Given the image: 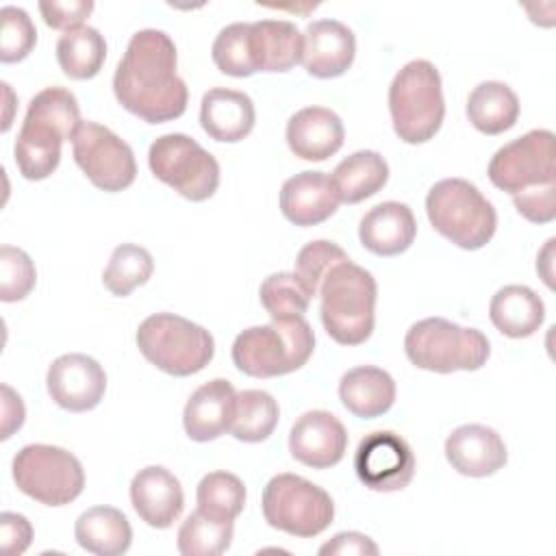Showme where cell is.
<instances>
[{
  "instance_id": "5",
  "label": "cell",
  "mask_w": 556,
  "mask_h": 556,
  "mask_svg": "<svg viewBox=\"0 0 556 556\" xmlns=\"http://www.w3.org/2000/svg\"><path fill=\"white\" fill-rule=\"evenodd\" d=\"M432 228L463 250H480L497 228L493 204L465 178H443L426 195Z\"/></svg>"
},
{
  "instance_id": "17",
  "label": "cell",
  "mask_w": 556,
  "mask_h": 556,
  "mask_svg": "<svg viewBox=\"0 0 556 556\" xmlns=\"http://www.w3.org/2000/svg\"><path fill=\"white\" fill-rule=\"evenodd\" d=\"M130 502L141 521L150 528H169L185 508V493L178 478L161 467L139 469L130 482Z\"/></svg>"
},
{
  "instance_id": "33",
  "label": "cell",
  "mask_w": 556,
  "mask_h": 556,
  "mask_svg": "<svg viewBox=\"0 0 556 556\" xmlns=\"http://www.w3.org/2000/svg\"><path fill=\"white\" fill-rule=\"evenodd\" d=\"M232 532V521H222L195 510L178 530V552L182 556H219L230 547Z\"/></svg>"
},
{
  "instance_id": "38",
  "label": "cell",
  "mask_w": 556,
  "mask_h": 556,
  "mask_svg": "<svg viewBox=\"0 0 556 556\" xmlns=\"http://www.w3.org/2000/svg\"><path fill=\"white\" fill-rule=\"evenodd\" d=\"M37 282V269L30 256L15 248L2 245L0 248V300L2 302H17L24 300Z\"/></svg>"
},
{
  "instance_id": "43",
  "label": "cell",
  "mask_w": 556,
  "mask_h": 556,
  "mask_svg": "<svg viewBox=\"0 0 556 556\" xmlns=\"http://www.w3.org/2000/svg\"><path fill=\"white\" fill-rule=\"evenodd\" d=\"M33 541V526L24 515L2 513L0 515V545L9 556H20Z\"/></svg>"
},
{
  "instance_id": "18",
  "label": "cell",
  "mask_w": 556,
  "mask_h": 556,
  "mask_svg": "<svg viewBox=\"0 0 556 556\" xmlns=\"http://www.w3.org/2000/svg\"><path fill=\"white\" fill-rule=\"evenodd\" d=\"M302 65L315 78H337L354 61L356 37L339 20H315L302 33Z\"/></svg>"
},
{
  "instance_id": "6",
  "label": "cell",
  "mask_w": 556,
  "mask_h": 556,
  "mask_svg": "<svg viewBox=\"0 0 556 556\" xmlns=\"http://www.w3.org/2000/svg\"><path fill=\"white\" fill-rule=\"evenodd\" d=\"M408 361L428 371H476L489 354V339L478 328H465L443 317H426L415 321L404 337Z\"/></svg>"
},
{
  "instance_id": "34",
  "label": "cell",
  "mask_w": 556,
  "mask_h": 556,
  "mask_svg": "<svg viewBox=\"0 0 556 556\" xmlns=\"http://www.w3.org/2000/svg\"><path fill=\"white\" fill-rule=\"evenodd\" d=\"M152 271L154 261L146 248L137 243H122L113 250L102 271V282L113 295L126 298L135 287L146 285Z\"/></svg>"
},
{
  "instance_id": "32",
  "label": "cell",
  "mask_w": 556,
  "mask_h": 556,
  "mask_svg": "<svg viewBox=\"0 0 556 556\" xmlns=\"http://www.w3.org/2000/svg\"><path fill=\"white\" fill-rule=\"evenodd\" d=\"M280 408L274 395L261 389H245L237 393V410L230 432L237 441L261 443L278 426Z\"/></svg>"
},
{
  "instance_id": "13",
  "label": "cell",
  "mask_w": 556,
  "mask_h": 556,
  "mask_svg": "<svg viewBox=\"0 0 556 556\" xmlns=\"http://www.w3.org/2000/svg\"><path fill=\"white\" fill-rule=\"evenodd\" d=\"M354 471L371 491H402L415 476V454L400 434L376 430L361 439L354 452Z\"/></svg>"
},
{
  "instance_id": "39",
  "label": "cell",
  "mask_w": 556,
  "mask_h": 556,
  "mask_svg": "<svg viewBox=\"0 0 556 556\" xmlns=\"http://www.w3.org/2000/svg\"><path fill=\"white\" fill-rule=\"evenodd\" d=\"M2 17V41H0V61L17 63L30 54L37 41V30L28 13L20 7L7 4L0 9Z\"/></svg>"
},
{
  "instance_id": "11",
  "label": "cell",
  "mask_w": 556,
  "mask_h": 556,
  "mask_svg": "<svg viewBox=\"0 0 556 556\" xmlns=\"http://www.w3.org/2000/svg\"><path fill=\"white\" fill-rule=\"evenodd\" d=\"M554 141V132L547 128H534L513 139L491 156L489 180L510 195L556 185Z\"/></svg>"
},
{
  "instance_id": "28",
  "label": "cell",
  "mask_w": 556,
  "mask_h": 556,
  "mask_svg": "<svg viewBox=\"0 0 556 556\" xmlns=\"http://www.w3.org/2000/svg\"><path fill=\"white\" fill-rule=\"evenodd\" d=\"M74 536L83 549L96 556H119L132 543V528L119 508L91 506L76 519Z\"/></svg>"
},
{
  "instance_id": "36",
  "label": "cell",
  "mask_w": 556,
  "mask_h": 556,
  "mask_svg": "<svg viewBox=\"0 0 556 556\" xmlns=\"http://www.w3.org/2000/svg\"><path fill=\"white\" fill-rule=\"evenodd\" d=\"M198 510L222 521H235L245 506V486L230 471H211L198 484Z\"/></svg>"
},
{
  "instance_id": "19",
  "label": "cell",
  "mask_w": 556,
  "mask_h": 556,
  "mask_svg": "<svg viewBox=\"0 0 556 556\" xmlns=\"http://www.w3.org/2000/svg\"><path fill=\"white\" fill-rule=\"evenodd\" d=\"M237 410V391L224 380L215 378L198 387L185 404L182 426L193 441H213L230 430Z\"/></svg>"
},
{
  "instance_id": "40",
  "label": "cell",
  "mask_w": 556,
  "mask_h": 556,
  "mask_svg": "<svg viewBox=\"0 0 556 556\" xmlns=\"http://www.w3.org/2000/svg\"><path fill=\"white\" fill-rule=\"evenodd\" d=\"M350 256L332 241L326 239H317L306 243L295 258V274L302 278V282L308 287V291L313 295H317L319 285L324 280V276L330 271V267H334L341 261H348Z\"/></svg>"
},
{
  "instance_id": "4",
  "label": "cell",
  "mask_w": 556,
  "mask_h": 556,
  "mask_svg": "<svg viewBox=\"0 0 556 556\" xmlns=\"http://www.w3.org/2000/svg\"><path fill=\"white\" fill-rule=\"evenodd\" d=\"M389 111L393 130L402 141H430L445 117V100L437 65L426 59H413L402 65L389 87Z\"/></svg>"
},
{
  "instance_id": "41",
  "label": "cell",
  "mask_w": 556,
  "mask_h": 556,
  "mask_svg": "<svg viewBox=\"0 0 556 556\" xmlns=\"http://www.w3.org/2000/svg\"><path fill=\"white\" fill-rule=\"evenodd\" d=\"M39 11L48 26L65 33L83 26L85 17H89V13L93 11V2L91 0H65V2L43 0L39 2Z\"/></svg>"
},
{
  "instance_id": "15",
  "label": "cell",
  "mask_w": 556,
  "mask_h": 556,
  "mask_svg": "<svg viewBox=\"0 0 556 556\" xmlns=\"http://www.w3.org/2000/svg\"><path fill=\"white\" fill-rule=\"evenodd\" d=\"M348 450V432L328 410H308L295 419L289 432L291 456L313 469L337 465Z\"/></svg>"
},
{
  "instance_id": "29",
  "label": "cell",
  "mask_w": 556,
  "mask_h": 556,
  "mask_svg": "<svg viewBox=\"0 0 556 556\" xmlns=\"http://www.w3.org/2000/svg\"><path fill=\"white\" fill-rule=\"evenodd\" d=\"M339 202L356 204L378 193L389 180V165L376 150H358L332 169Z\"/></svg>"
},
{
  "instance_id": "24",
  "label": "cell",
  "mask_w": 556,
  "mask_h": 556,
  "mask_svg": "<svg viewBox=\"0 0 556 556\" xmlns=\"http://www.w3.org/2000/svg\"><path fill=\"white\" fill-rule=\"evenodd\" d=\"M63 141L67 137L56 126L26 115L13 146L20 174L26 180L48 178L59 167Z\"/></svg>"
},
{
  "instance_id": "35",
  "label": "cell",
  "mask_w": 556,
  "mask_h": 556,
  "mask_svg": "<svg viewBox=\"0 0 556 556\" xmlns=\"http://www.w3.org/2000/svg\"><path fill=\"white\" fill-rule=\"evenodd\" d=\"M213 63L219 72L243 78L258 72L252 46V28L248 22H235L224 26L211 48Z\"/></svg>"
},
{
  "instance_id": "10",
  "label": "cell",
  "mask_w": 556,
  "mask_h": 556,
  "mask_svg": "<svg viewBox=\"0 0 556 556\" xmlns=\"http://www.w3.org/2000/svg\"><path fill=\"white\" fill-rule=\"evenodd\" d=\"M152 174L191 202L208 200L219 187V163L193 137L167 132L148 150Z\"/></svg>"
},
{
  "instance_id": "45",
  "label": "cell",
  "mask_w": 556,
  "mask_h": 556,
  "mask_svg": "<svg viewBox=\"0 0 556 556\" xmlns=\"http://www.w3.org/2000/svg\"><path fill=\"white\" fill-rule=\"evenodd\" d=\"M26 417L24 410V402L22 397L9 387L2 384V430H0V439H9L15 430L22 428Z\"/></svg>"
},
{
  "instance_id": "3",
  "label": "cell",
  "mask_w": 556,
  "mask_h": 556,
  "mask_svg": "<svg viewBox=\"0 0 556 556\" xmlns=\"http://www.w3.org/2000/svg\"><path fill=\"white\" fill-rule=\"evenodd\" d=\"M315 350V334L304 315L271 319L237 334L232 363L252 378H276L306 365Z\"/></svg>"
},
{
  "instance_id": "25",
  "label": "cell",
  "mask_w": 556,
  "mask_h": 556,
  "mask_svg": "<svg viewBox=\"0 0 556 556\" xmlns=\"http://www.w3.org/2000/svg\"><path fill=\"white\" fill-rule=\"evenodd\" d=\"M339 397L352 415L361 419H374L393 406L395 380L380 367L361 365L341 376Z\"/></svg>"
},
{
  "instance_id": "37",
  "label": "cell",
  "mask_w": 556,
  "mask_h": 556,
  "mask_svg": "<svg viewBox=\"0 0 556 556\" xmlns=\"http://www.w3.org/2000/svg\"><path fill=\"white\" fill-rule=\"evenodd\" d=\"M261 304L271 319L295 317L308 311L313 293L295 271H276L261 282Z\"/></svg>"
},
{
  "instance_id": "20",
  "label": "cell",
  "mask_w": 556,
  "mask_h": 556,
  "mask_svg": "<svg viewBox=\"0 0 556 556\" xmlns=\"http://www.w3.org/2000/svg\"><path fill=\"white\" fill-rule=\"evenodd\" d=\"M339 195L328 174L306 169L285 180L280 211L295 226H315L334 215Z\"/></svg>"
},
{
  "instance_id": "44",
  "label": "cell",
  "mask_w": 556,
  "mask_h": 556,
  "mask_svg": "<svg viewBox=\"0 0 556 556\" xmlns=\"http://www.w3.org/2000/svg\"><path fill=\"white\" fill-rule=\"evenodd\" d=\"M321 556H376L378 545L363 532H339L319 547Z\"/></svg>"
},
{
  "instance_id": "42",
  "label": "cell",
  "mask_w": 556,
  "mask_h": 556,
  "mask_svg": "<svg viewBox=\"0 0 556 556\" xmlns=\"http://www.w3.org/2000/svg\"><path fill=\"white\" fill-rule=\"evenodd\" d=\"M513 204L528 222L547 224L556 217V185L513 195Z\"/></svg>"
},
{
  "instance_id": "30",
  "label": "cell",
  "mask_w": 556,
  "mask_h": 556,
  "mask_svg": "<svg viewBox=\"0 0 556 556\" xmlns=\"http://www.w3.org/2000/svg\"><path fill=\"white\" fill-rule=\"evenodd\" d=\"M467 117L476 130L500 135L515 126L519 117L517 93L500 80H484L467 98Z\"/></svg>"
},
{
  "instance_id": "31",
  "label": "cell",
  "mask_w": 556,
  "mask_h": 556,
  "mask_svg": "<svg viewBox=\"0 0 556 556\" xmlns=\"http://www.w3.org/2000/svg\"><path fill=\"white\" fill-rule=\"evenodd\" d=\"M106 59V41L93 26L65 30L56 41V61L65 76L74 80L93 78Z\"/></svg>"
},
{
  "instance_id": "16",
  "label": "cell",
  "mask_w": 556,
  "mask_h": 556,
  "mask_svg": "<svg viewBox=\"0 0 556 556\" xmlns=\"http://www.w3.org/2000/svg\"><path fill=\"white\" fill-rule=\"evenodd\" d=\"M445 458L463 476L486 478L506 465L508 452L493 428L465 424L454 428L445 439Z\"/></svg>"
},
{
  "instance_id": "26",
  "label": "cell",
  "mask_w": 556,
  "mask_h": 556,
  "mask_svg": "<svg viewBox=\"0 0 556 556\" xmlns=\"http://www.w3.org/2000/svg\"><path fill=\"white\" fill-rule=\"evenodd\" d=\"M489 317L502 334L523 339L541 328L545 319V304L530 287L506 285L491 298Z\"/></svg>"
},
{
  "instance_id": "23",
  "label": "cell",
  "mask_w": 556,
  "mask_h": 556,
  "mask_svg": "<svg viewBox=\"0 0 556 556\" xmlns=\"http://www.w3.org/2000/svg\"><path fill=\"white\" fill-rule=\"evenodd\" d=\"M256 111L248 93L226 87H213L202 96L200 124L204 132L224 143H235L248 137L254 128Z\"/></svg>"
},
{
  "instance_id": "22",
  "label": "cell",
  "mask_w": 556,
  "mask_h": 556,
  "mask_svg": "<svg viewBox=\"0 0 556 556\" xmlns=\"http://www.w3.org/2000/svg\"><path fill=\"white\" fill-rule=\"evenodd\" d=\"M417 235V222L413 211L395 200L371 206L361 224L358 239L365 250L378 256H395L410 248Z\"/></svg>"
},
{
  "instance_id": "2",
  "label": "cell",
  "mask_w": 556,
  "mask_h": 556,
  "mask_svg": "<svg viewBox=\"0 0 556 556\" xmlns=\"http://www.w3.org/2000/svg\"><path fill=\"white\" fill-rule=\"evenodd\" d=\"M319 315L326 332L341 345H361L374 332L376 278L361 265L337 263L324 276L319 291Z\"/></svg>"
},
{
  "instance_id": "21",
  "label": "cell",
  "mask_w": 556,
  "mask_h": 556,
  "mask_svg": "<svg viewBox=\"0 0 556 556\" xmlns=\"http://www.w3.org/2000/svg\"><path fill=\"white\" fill-rule=\"evenodd\" d=\"M341 117L326 106H304L287 122L289 150L304 161H326L343 146Z\"/></svg>"
},
{
  "instance_id": "14",
  "label": "cell",
  "mask_w": 556,
  "mask_h": 556,
  "mask_svg": "<svg viewBox=\"0 0 556 556\" xmlns=\"http://www.w3.org/2000/svg\"><path fill=\"white\" fill-rule=\"evenodd\" d=\"M50 397L70 413L96 408L106 391V374L102 365L80 352L63 354L52 361L46 376Z\"/></svg>"
},
{
  "instance_id": "1",
  "label": "cell",
  "mask_w": 556,
  "mask_h": 556,
  "mask_svg": "<svg viewBox=\"0 0 556 556\" xmlns=\"http://www.w3.org/2000/svg\"><path fill=\"white\" fill-rule=\"evenodd\" d=\"M176 46L165 30H137L113 74L117 102L148 124H163L180 117L189 91L176 72Z\"/></svg>"
},
{
  "instance_id": "12",
  "label": "cell",
  "mask_w": 556,
  "mask_h": 556,
  "mask_svg": "<svg viewBox=\"0 0 556 556\" xmlns=\"http://www.w3.org/2000/svg\"><path fill=\"white\" fill-rule=\"evenodd\" d=\"M72 152L83 174L102 191L115 193L135 182L132 148L98 122H80L72 137Z\"/></svg>"
},
{
  "instance_id": "9",
  "label": "cell",
  "mask_w": 556,
  "mask_h": 556,
  "mask_svg": "<svg viewBox=\"0 0 556 556\" xmlns=\"http://www.w3.org/2000/svg\"><path fill=\"white\" fill-rule=\"evenodd\" d=\"M13 480L17 489L46 506H65L85 489L80 460L56 445L30 443L13 456Z\"/></svg>"
},
{
  "instance_id": "7",
  "label": "cell",
  "mask_w": 556,
  "mask_h": 556,
  "mask_svg": "<svg viewBox=\"0 0 556 556\" xmlns=\"http://www.w3.org/2000/svg\"><path fill=\"white\" fill-rule=\"evenodd\" d=\"M137 348L161 371L178 378L202 371L215 354L211 332L174 313L146 317L137 328Z\"/></svg>"
},
{
  "instance_id": "27",
  "label": "cell",
  "mask_w": 556,
  "mask_h": 556,
  "mask_svg": "<svg viewBox=\"0 0 556 556\" xmlns=\"http://www.w3.org/2000/svg\"><path fill=\"white\" fill-rule=\"evenodd\" d=\"M258 72H289L302 63L304 37L289 20H258L250 24Z\"/></svg>"
},
{
  "instance_id": "8",
  "label": "cell",
  "mask_w": 556,
  "mask_h": 556,
  "mask_svg": "<svg viewBox=\"0 0 556 556\" xmlns=\"http://www.w3.org/2000/svg\"><path fill=\"white\" fill-rule=\"evenodd\" d=\"M265 521L291 536L321 534L334 517L332 497L298 473H278L263 489Z\"/></svg>"
}]
</instances>
